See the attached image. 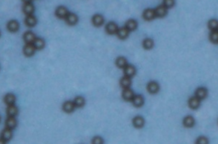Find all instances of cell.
<instances>
[{"label":"cell","instance_id":"6da1fadb","mask_svg":"<svg viewBox=\"0 0 218 144\" xmlns=\"http://www.w3.org/2000/svg\"><path fill=\"white\" fill-rule=\"evenodd\" d=\"M119 31V27L117 26V24L114 22H109L106 26V32L108 33L109 35H113L117 34Z\"/></svg>","mask_w":218,"mask_h":144},{"label":"cell","instance_id":"7a4b0ae2","mask_svg":"<svg viewBox=\"0 0 218 144\" xmlns=\"http://www.w3.org/2000/svg\"><path fill=\"white\" fill-rule=\"evenodd\" d=\"M207 94H208V91L205 87H198L195 92V97L198 98L199 100L205 99L207 97Z\"/></svg>","mask_w":218,"mask_h":144},{"label":"cell","instance_id":"3957f363","mask_svg":"<svg viewBox=\"0 0 218 144\" xmlns=\"http://www.w3.org/2000/svg\"><path fill=\"white\" fill-rule=\"evenodd\" d=\"M123 98L126 100V101H132L133 98L135 97L134 92L130 88L124 89V91L122 92Z\"/></svg>","mask_w":218,"mask_h":144},{"label":"cell","instance_id":"277c9868","mask_svg":"<svg viewBox=\"0 0 218 144\" xmlns=\"http://www.w3.org/2000/svg\"><path fill=\"white\" fill-rule=\"evenodd\" d=\"M68 14L69 13H68V11L66 10V8H65L64 6L58 7L56 10V16L59 17L61 19H64V18L66 19V17L67 16Z\"/></svg>","mask_w":218,"mask_h":144},{"label":"cell","instance_id":"5b68a950","mask_svg":"<svg viewBox=\"0 0 218 144\" xmlns=\"http://www.w3.org/2000/svg\"><path fill=\"white\" fill-rule=\"evenodd\" d=\"M136 70L135 68V66H131V65H128L126 66L125 68L124 69V73H125V76L127 77H132L134 75H136Z\"/></svg>","mask_w":218,"mask_h":144},{"label":"cell","instance_id":"8992f818","mask_svg":"<svg viewBox=\"0 0 218 144\" xmlns=\"http://www.w3.org/2000/svg\"><path fill=\"white\" fill-rule=\"evenodd\" d=\"M147 88H148V91L150 93H152V94H155V93H157V92H159V84H158V82H150L148 84Z\"/></svg>","mask_w":218,"mask_h":144},{"label":"cell","instance_id":"52a82bcc","mask_svg":"<svg viewBox=\"0 0 218 144\" xmlns=\"http://www.w3.org/2000/svg\"><path fill=\"white\" fill-rule=\"evenodd\" d=\"M24 40L27 43V44H33L34 41L36 40V35L32 32H27L24 34Z\"/></svg>","mask_w":218,"mask_h":144},{"label":"cell","instance_id":"ba28073f","mask_svg":"<svg viewBox=\"0 0 218 144\" xmlns=\"http://www.w3.org/2000/svg\"><path fill=\"white\" fill-rule=\"evenodd\" d=\"M23 11L27 15H33V13L34 12V6H33L32 2H25L24 3Z\"/></svg>","mask_w":218,"mask_h":144},{"label":"cell","instance_id":"9c48e42d","mask_svg":"<svg viewBox=\"0 0 218 144\" xmlns=\"http://www.w3.org/2000/svg\"><path fill=\"white\" fill-rule=\"evenodd\" d=\"M154 11H155L156 16L164 17L166 15V14L168 12V10H167V8L164 4H161V5L157 7L156 10H154Z\"/></svg>","mask_w":218,"mask_h":144},{"label":"cell","instance_id":"30bf717a","mask_svg":"<svg viewBox=\"0 0 218 144\" xmlns=\"http://www.w3.org/2000/svg\"><path fill=\"white\" fill-rule=\"evenodd\" d=\"M37 49H35V47L33 44H27L26 46L24 47L23 52L24 54L27 57H30V56L33 55L35 53V51Z\"/></svg>","mask_w":218,"mask_h":144},{"label":"cell","instance_id":"8fae6325","mask_svg":"<svg viewBox=\"0 0 218 144\" xmlns=\"http://www.w3.org/2000/svg\"><path fill=\"white\" fill-rule=\"evenodd\" d=\"M78 20H79V18L77 16V15L73 13H69L67 15V16L66 17V23L68 25H71V26L76 25L78 23Z\"/></svg>","mask_w":218,"mask_h":144},{"label":"cell","instance_id":"7c38bea8","mask_svg":"<svg viewBox=\"0 0 218 144\" xmlns=\"http://www.w3.org/2000/svg\"><path fill=\"white\" fill-rule=\"evenodd\" d=\"M75 104H74V102L73 101H66L62 105L63 110L66 113H72L75 108Z\"/></svg>","mask_w":218,"mask_h":144},{"label":"cell","instance_id":"4fadbf2b","mask_svg":"<svg viewBox=\"0 0 218 144\" xmlns=\"http://www.w3.org/2000/svg\"><path fill=\"white\" fill-rule=\"evenodd\" d=\"M155 17V11H154V10H152V9H148V10H146L145 11H144V13H143V18H144L146 20H153Z\"/></svg>","mask_w":218,"mask_h":144},{"label":"cell","instance_id":"5bb4252c","mask_svg":"<svg viewBox=\"0 0 218 144\" xmlns=\"http://www.w3.org/2000/svg\"><path fill=\"white\" fill-rule=\"evenodd\" d=\"M7 28L11 32H16L19 30V23L17 20H10L9 23L7 24Z\"/></svg>","mask_w":218,"mask_h":144},{"label":"cell","instance_id":"9a60e30c","mask_svg":"<svg viewBox=\"0 0 218 144\" xmlns=\"http://www.w3.org/2000/svg\"><path fill=\"white\" fill-rule=\"evenodd\" d=\"M189 107L193 109H197L200 105V100L196 97H192L188 100Z\"/></svg>","mask_w":218,"mask_h":144},{"label":"cell","instance_id":"2e32d148","mask_svg":"<svg viewBox=\"0 0 218 144\" xmlns=\"http://www.w3.org/2000/svg\"><path fill=\"white\" fill-rule=\"evenodd\" d=\"M16 125L17 121L15 117H8L6 121H5L6 128L10 129V130H13V129H15V128L16 127Z\"/></svg>","mask_w":218,"mask_h":144},{"label":"cell","instance_id":"e0dca14e","mask_svg":"<svg viewBox=\"0 0 218 144\" xmlns=\"http://www.w3.org/2000/svg\"><path fill=\"white\" fill-rule=\"evenodd\" d=\"M129 30L125 26V27L119 28V31L117 32V36H119V38H120V39H125L129 36Z\"/></svg>","mask_w":218,"mask_h":144},{"label":"cell","instance_id":"ac0fdd59","mask_svg":"<svg viewBox=\"0 0 218 144\" xmlns=\"http://www.w3.org/2000/svg\"><path fill=\"white\" fill-rule=\"evenodd\" d=\"M12 136H13L12 130L8 129V128H5V129L2 131V133H1V138L6 142L10 141V139L12 138Z\"/></svg>","mask_w":218,"mask_h":144},{"label":"cell","instance_id":"d6986e66","mask_svg":"<svg viewBox=\"0 0 218 144\" xmlns=\"http://www.w3.org/2000/svg\"><path fill=\"white\" fill-rule=\"evenodd\" d=\"M92 22L93 25L95 26H102L103 23H104V18L101 15H96L93 16Z\"/></svg>","mask_w":218,"mask_h":144},{"label":"cell","instance_id":"ffe728a7","mask_svg":"<svg viewBox=\"0 0 218 144\" xmlns=\"http://www.w3.org/2000/svg\"><path fill=\"white\" fill-rule=\"evenodd\" d=\"M133 125L136 128H142L143 127V125L145 124V121L144 119L141 117V116H136L135 118L133 119L132 121Z\"/></svg>","mask_w":218,"mask_h":144},{"label":"cell","instance_id":"44dd1931","mask_svg":"<svg viewBox=\"0 0 218 144\" xmlns=\"http://www.w3.org/2000/svg\"><path fill=\"white\" fill-rule=\"evenodd\" d=\"M132 104L135 107H142L144 104V98L142 95H136L133 98Z\"/></svg>","mask_w":218,"mask_h":144},{"label":"cell","instance_id":"7402d4cb","mask_svg":"<svg viewBox=\"0 0 218 144\" xmlns=\"http://www.w3.org/2000/svg\"><path fill=\"white\" fill-rule=\"evenodd\" d=\"M18 114V108L15 104L9 105L7 108V115L9 117H15Z\"/></svg>","mask_w":218,"mask_h":144},{"label":"cell","instance_id":"603a6c76","mask_svg":"<svg viewBox=\"0 0 218 144\" xmlns=\"http://www.w3.org/2000/svg\"><path fill=\"white\" fill-rule=\"evenodd\" d=\"M16 98L13 93H8L4 97V102H5L6 104H8V106L9 105H13L16 103Z\"/></svg>","mask_w":218,"mask_h":144},{"label":"cell","instance_id":"cb8c5ba5","mask_svg":"<svg viewBox=\"0 0 218 144\" xmlns=\"http://www.w3.org/2000/svg\"><path fill=\"white\" fill-rule=\"evenodd\" d=\"M131 85V79L127 76H124L123 78L120 80V86L122 87L124 89L129 88V87Z\"/></svg>","mask_w":218,"mask_h":144},{"label":"cell","instance_id":"d4e9b609","mask_svg":"<svg viewBox=\"0 0 218 144\" xmlns=\"http://www.w3.org/2000/svg\"><path fill=\"white\" fill-rule=\"evenodd\" d=\"M125 27L129 30V32H132L137 28V21L135 20H129L125 23Z\"/></svg>","mask_w":218,"mask_h":144},{"label":"cell","instance_id":"484cf974","mask_svg":"<svg viewBox=\"0 0 218 144\" xmlns=\"http://www.w3.org/2000/svg\"><path fill=\"white\" fill-rule=\"evenodd\" d=\"M195 121L193 116H187L183 120V125L186 127H193L194 125Z\"/></svg>","mask_w":218,"mask_h":144},{"label":"cell","instance_id":"4316f807","mask_svg":"<svg viewBox=\"0 0 218 144\" xmlns=\"http://www.w3.org/2000/svg\"><path fill=\"white\" fill-rule=\"evenodd\" d=\"M25 23L27 26L29 27H33L37 24V19L34 15H27L26 20H25Z\"/></svg>","mask_w":218,"mask_h":144},{"label":"cell","instance_id":"83f0119b","mask_svg":"<svg viewBox=\"0 0 218 144\" xmlns=\"http://www.w3.org/2000/svg\"><path fill=\"white\" fill-rule=\"evenodd\" d=\"M116 65L119 68H122L125 69L126 66H128V63H127V59L124 57H119L117 60H116Z\"/></svg>","mask_w":218,"mask_h":144},{"label":"cell","instance_id":"f1b7e54d","mask_svg":"<svg viewBox=\"0 0 218 144\" xmlns=\"http://www.w3.org/2000/svg\"><path fill=\"white\" fill-rule=\"evenodd\" d=\"M33 45H34V47H35V49H42L45 46V42H44V40L42 39V38L38 37V38H36V40L34 41Z\"/></svg>","mask_w":218,"mask_h":144},{"label":"cell","instance_id":"f546056e","mask_svg":"<svg viewBox=\"0 0 218 144\" xmlns=\"http://www.w3.org/2000/svg\"><path fill=\"white\" fill-rule=\"evenodd\" d=\"M142 45L144 47V49H151L152 47H153V45H154V43H153V41H152V39H151V38H146V39L143 41Z\"/></svg>","mask_w":218,"mask_h":144},{"label":"cell","instance_id":"4dcf8cb0","mask_svg":"<svg viewBox=\"0 0 218 144\" xmlns=\"http://www.w3.org/2000/svg\"><path fill=\"white\" fill-rule=\"evenodd\" d=\"M208 27L210 29L213 31H217L218 30V20L216 19H212L209 21L208 23Z\"/></svg>","mask_w":218,"mask_h":144},{"label":"cell","instance_id":"1f68e13d","mask_svg":"<svg viewBox=\"0 0 218 144\" xmlns=\"http://www.w3.org/2000/svg\"><path fill=\"white\" fill-rule=\"evenodd\" d=\"M73 102H74L75 106L79 107V108H82L83 106L84 105V104H85V100H84V98H83V97H77Z\"/></svg>","mask_w":218,"mask_h":144},{"label":"cell","instance_id":"d6a6232c","mask_svg":"<svg viewBox=\"0 0 218 144\" xmlns=\"http://www.w3.org/2000/svg\"><path fill=\"white\" fill-rule=\"evenodd\" d=\"M210 39L212 43H218V30L217 31H213L210 35Z\"/></svg>","mask_w":218,"mask_h":144},{"label":"cell","instance_id":"836d02e7","mask_svg":"<svg viewBox=\"0 0 218 144\" xmlns=\"http://www.w3.org/2000/svg\"><path fill=\"white\" fill-rule=\"evenodd\" d=\"M196 144H209L208 138L205 137H200L197 139Z\"/></svg>","mask_w":218,"mask_h":144},{"label":"cell","instance_id":"e575fe53","mask_svg":"<svg viewBox=\"0 0 218 144\" xmlns=\"http://www.w3.org/2000/svg\"><path fill=\"white\" fill-rule=\"evenodd\" d=\"M163 4L168 9V8H170V7H172L175 4V1L174 0H165L163 2Z\"/></svg>","mask_w":218,"mask_h":144},{"label":"cell","instance_id":"d590c367","mask_svg":"<svg viewBox=\"0 0 218 144\" xmlns=\"http://www.w3.org/2000/svg\"><path fill=\"white\" fill-rule=\"evenodd\" d=\"M104 141L101 137H95L92 139V144H103Z\"/></svg>","mask_w":218,"mask_h":144},{"label":"cell","instance_id":"8d00e7d4","mask_svg":"<svg viewBox=\"0 0 218 144\" xmlns=\"http://www.w3.org/2000/svg\"><path fill=\"white\" fill-rule=\"evenodd\" d=\"M0 144H6V141H4L3 138H0Z\"/></svg>","mask_w":218,"mask_h":144},{"label":"cell","instance_id":"74e56055","mask_svg":"<svg viewBox=\"0 0 218 144\" xmlns=\"http://www.w3.org/2000/svg\"><path fill=\"white\" fill-rule=\"evenodd\" d=\"M0 35H1V32H0Z\"/></svg>","mask_w":218,"mask_h":144},{"label":"cell","instance_id":"f35d334b","mask_svg":"<svg viewBox=\"0 0 218 144\" xmlns=\"http://www.w3.org/2000/svg\"><path fill=\"white\" fill-rule=\"evenodd\" d=\"M0 120H1V118H0Z\"/></svg>","mask_w":218,"mask_h":144}]
</instances>
